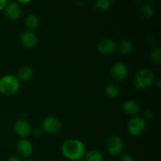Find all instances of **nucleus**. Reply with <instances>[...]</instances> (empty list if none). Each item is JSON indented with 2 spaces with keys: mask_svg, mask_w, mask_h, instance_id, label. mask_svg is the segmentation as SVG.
<instances>
[{
  "mask_svg": "<svg viewBox=\"0 0 161 161\" xmlns=\"http://www.w3.org/2000/svg\"><path fill=\"white\" fill-rule=\"evenodd\" d=\"M61 153L64 158L71 161H80L83 159L86 153L84 143L79 139L70 138L61 145Z\"/></svg>",
  "mask_w": 161,
  "mask_h": 161,
  "instance_id": "nucleus-1",
  "label": "nucleus"
},
{
  "mask_svg": "<svg viewBox=\"0 0 161 161\" xmlns=\"http://www.w3.org/2000/svg\"><path fill=\"white\" fill-rule=\"evenodd\" d=\"M156 81L155 75L149 69H141L135 73L133 79V85L138 90L150 88Z\"/></svg>",
  "mask_w": 161,
  "mask_h": 161,
  "instance_id": "nucleus-2",
  "label": "nucleus"
},
{
  "mask_svg": "<svg viewBox=\"0 0 161 161\" xmlns=\"http://www.w3.org/2000/svg\"><path fill=\"white\" fill-rule=\"evenodd\" d=\"M20 87V82L16 75L7 74L0 78V94L11 96L17 94Z\"/></svg>",
  "mask_w": 161,
  "mask_h": 161,
  "instance_id": "nucleus-3",
  "label": "nucleus"
},
{
  "mask_svg": "<svg viewBox=\"0 0 161 161\" xmlns=\"http://www.w3.org/2000/svg\"><path fill=\"white\" fill-rule=\"evenodd\" d=\"M124 142L118 135H110L105 141V149L110 156L116 157L120 155L124 151Z\"/></svg>",
  "mask_w": 161,
  "mask_h": 161,
  "instance_id": "nucleus-4",
  "label": "nucleus"
},
{
  "mask_svg": "<svg viewBox=\"0 0 161 161\" xmlns=\"http://www.w3.org/2000/svg\"><path fill=\"white\" fill-rule=\"evenodd\" d=\"M146 128V122L141 116H134L127 123V131L132 136L142 135Z\"/></svg>",
  "mask_w": 161,
  "mask_h": 161,
  "instance_id": "nucleus-5",
  "label": "nucleus"
},
{
  "mask_svg": "<svg viewBox=\"0 0 161 161\" xmlns=\"http://www.w3.org/2000/svg\"><path fill=\"white\" fill-rule=\"evenodd\" d=\"M41 127L43 131L50 135H55L61 131L62 128V124L61 120L56 116H47L42 119Z\"/></svg>",
  "mask_w": 161,
  "mask_h": 161,
  "instance_id": "nucleus-6",
  "label": "nucleus"
},
{
  "mask_svg": "<svg viewBox=\"0 0 161 161\" xmlns=\"http://www.w3.org/2000/svg\"><path fill=\"white\" fill-rule=\"evenodd\" d=\"M111 75L116 81H122L128 75V68L123 61H116L111 68Z\"/></svg>",
  "mask_w": 161,
  "mask_h": 161,
  "instance_id": "nucleus-7",
  "label": "nucleus"
},
{
  "mask_svg": "<svg viewBox=\"0 0 161 161\" xmlns=\"http://www.w3.org/2000/svg\"><path fill=\"white\" fill-rule=\"evenodd\" d=\"M17 156L20 158H28L33 153V146L27 138H20L16 144Z\"/></svg>",
  "mask_w": 161,
  "mask_h": 161,
  "instance_id": "nucleus-8",
  "label": "nucleus"
},
{
  "mask_svg": "<svg viewBox=\"0 0 161 161\" xmlns=\"http://www.w3.org/2000/svg\"><path fill=\"white\" fill-rule=\"evenodd\" d=\"M14 130L16 135L21 138H26L31 135V127L29 123L25 119H18L14 125Z\"/></svg>",
  "mask_w": 161,
  "mask_h": 161,
  "instance_id": "nucleus-9",
  "label": "nucleus"
},
{
  "mask_svg": "<svg viewBox=\"0 0 161 161\" xmlns=\"http://www.w3.org/2000/svg\"><path fill=\"white\" fill-rule=\"evenodd\" d=\"M5 16L9 20H17L22 14V9L20 5L17 2H11L7 3L4 9Z\"/></svg>",
  "mask_w": 161,
  "mask_h": 161,
  "instance_id": "nucleus-10",
  "label": "nucleus"
},
{
  "mask_svg": "<svg viewBox=\"0 0 161 161\" xmlns=\"http://www.w3.org/2000/svg\"><path fill=\"white\" fill-rule=\"evenodd\" d=\"M116 49V42L110 38H104L101 39L97 44V50L104 55L112 54Z\"/></svg>",
  "mask_w": 161,
  "mask_h": 161,
  "instance_id": "nucleus-11",
  "label": "nucleus"
},
{
  "mask_svg": "<svg viewBox=\"0 0 161 161\" xmlns=\"http://www.w3.org/2000/svg\"><path fill=\"white\" fill-rule=\"evenodd\" d=\"M21 45L26 49H31L37 43V36L32 30H26L23 31L20 36Z\"/></svg>",
  "mask_w": 161,
  "mask_h": 161,
  "instance_id": "nucleus-12",
  "label": "nucleus"
},
{
  "mask_svg": "<svg viewBox=\"0 0 161 161\" xmlns=\"http://www.w3.org/2000/svg\"><path fill=\"white\" fill-rule=\"evenodd\" d=\"M122 109L127 114L130 116H135L140 112V105L135 100H127L124 102L122 105Z\"/></svg>",
  "mask_w": 161,
  "mask_h": 161,
  "instance_id": "nucleus-13",
  "label": "nucleus"
},
{
  "mask_svg": "<svg viewBox=\"0 0 161 161\" xmlns=\"http://www.w3.org/2000/svg\"><path fill=\"white\" fill-rule=\"evenodd\" d=\"M33 74H34V72H33L32 69L30 66H23L17 72V77L20 82L26 83L32 78Z\"/></svg>",
  "mask_w": 161,
  "mask_h": 161,
  "instance_id": "nucleus-14",
  "label": "nucleus"
},
{
  "mask_svg": "<svg viewBox=\"0 0 161 161\" xmlns=\"http://www.w3.org/2000/svg\"><path fill=\"white\" fill-rule=\"evenodd\" d=\"M139 12L142 17L146 20L153 18V16L155 15V9L152 5L149 4V3H145V4L142 5Z\"/></svg>",
  "mask_w": 161,
  "mask_h": 161,
  "instance_id": "nucleus-15",
  "label": "nucleus"
},
{
  "mask_svg": "<svg viewBox=\"0 0 161 161\" xmlns=\"http://www.w3.org/2000/svg\"><path fill=\"white\" fill-rule=\"evenodd\" d=\"M105 92L108 97L113 98V97H117L119 94L120 87L116 83H110L105 86Z\"/></svg>",
  "mask_w": 161,
  "mask_h": 161,
  "instance_id": "nucleus-16",
  "label": "nucleus"
},
{
  "mask_svg": "<svg viewBox=\"0 0 161 161\" xmlns=\"http://www.w3.org/2000/svg\"><path fill=\"white\" fill-rule=\"evenodd\" d=\"M83 159L84 161H104V156L100 151L94 149L86 152Z\"/></svg>",
  "mask_w": 161,
  "mask_h": 161,
  "instance_id": "nucleus-17",
  "label": "nucleus"
},
{
  "mask_svg": "<svg viewBox=\"0 0 161 161\" xmlns=\"http://www.w3.org/2000/svg\"><path fill=\"white\" fill-rule=\"evenodd\" d=\"M118 50L121 54L127 55L130 54L133 50V44L129 40H123L118 44Z\"/></svg>",
  "mask_w": 161,
  "mask_h": 161,
  "instance_id": "nucleus-18",
  "label": "nucleus"
},
{
  "mask_svg": "<svg viewBox=\"0 0 161 161\" xmlns=\"http://www.w3.org/2000/svg\"><path fill=\"white\" fill-rule=\"evenodd\" d=\"M25 24L28 30L35 29L39 25V18L36 14H29L25 18Z\"/></svg>",
  "mask_w": 161,
  "mask_h": 161,
  "instance_id": "nucleus-19",
  "label": "nucleus"
},
{
  "mask_svg": "<svg viewBox=\"0 0 161 161\" xmlns=\"http://www.w3.org/2000/svg\"><path fill=\"white\" fill-rule=\"evenodd\" d=\"M111 6L110 0H96L94 2V7L97 12L103 13L108 10Z\"/></svg>",
  "mask_w": 161,
  "mask_h": 161,
  "instance_id": "nucleus-20",
  "label": "nucleus"
},
{
  "mask_svg": "<svg viewBox=\"0 0 161 161\" xmlns=\"http://www.w3.org/2000/svg\"><path fill=\"white\" fill-rule=\"evenodd\" d=\"M150 61L153 64L156 65H160L161 64V50L160 47H155L153 50H152L150 53V57H149Z\"/></svg>",
  "mask_w": 161,
  "mask_h": 161,
  "instance_id": "nucleus-21",
  "label": "nucleus"
},
{
  "mask_svg": "<svg viewBox=\"0 0 161 161\" xmlns=\"http://www.w3.org/2000/svg\"><path fill=\"white\" fill-rule=\"evenodd\" d=\"M119 161H135L133 156L130 153H121Z\"/></svg>",
  "mask_w": 161,
  "mask_h": 161,
  "instance_id": "nucleus-22",
  "label": "nucleus"
},
{
  "mask_svg": "<svg viewBox=\"0 0 161 161\" xmlns=\"http://www.w3.org/2000/svg\"><path fill=\"white\" fill-rule=\"evenodd\" d=\"M154 115H153V113L152 110L150 109H146V111L144 112V113H143V119H145V120H151V119L153 118Z\"/></svg>",
  "mask_w": 161,
  "mask_h": 161,
  "instance_id": "nucleus-23",
  "label": "nucleus"
},
{
  "mask_svg": "<svg viewBox=\"0 0 161 161\" xmlns=\"http://www.w3.org/2000/svg\"><path fill=\"white\" fill-rule=\"evenodd\" d=\"M6 161H22V159L18 156H11Z\"/></svg>",
  "mask_w": 161,
  "mask_h": 161,
  "instance_id": "nucleus-24",
  "label": "nucleus"
},
{
  "mask_svg": "<svg viewBox=\"0 0 161 161\" xmlns=\"http://www.w3.org/2000/svg\"><path fill=\"white\" fill-rule=\"evenodd\" d=\"M7 3H8L7 0H0V11L4 10V9L6 8Z\"/></svg>",
  "mask_w": 161,
  "mask_h": 161,
  "instance_id": "nucleus-25",
  "label": "nucleus"
},
{
  "mask_svg": "<svg viewBox=\"0 0 161 161\" xmlns=\"http://www.w3.org/2000/svg\"><path fill=\"white\" fill-rule=\"evenodd\" d=\"M75 3L77 6H80V7H82V6H84L85 0H75Z\"/></svg>",
  "mask_w": 161,
  "mask_h": 161,
  "instance_id": "nucleus-26",
  "label": "nucleus"
},
{
  "mask_svg": "<svg viewBox=\"0 0 161 161\" xmlns=\"http://www.w3.org/2000/svg\"><path fill=\"white\" fill-rule=\"evenodd\" d=\"M19 4H28L31 0H17Z\"/></svg>",
  "mask_w": 161,
  "mask_h": 161,
  "instance_id": "nucleus-27",
  "label": "nucleus"
},
{
  "mask_svg": "<svg viewBox=\"0 0 161 161\" xmlns=\"http://www.w3.org/2000/svg\"><path fill=\"white\" fill-rule=\"evenodd\" d=\"M26 161H36L35 160H31V159H29V160H26Z\"/></svg>",
  "mask_w": 161,
  "mask_h": 161,
  "instance_id": "nucleus-28",
  "label": "nucleus"
},
{
  "mask_svg": "<svg viewBox=\"0 0 161 161\" xmlns=\"http://www.w3.org/2000/svg\"><path fill=\"white\" fill-rule=\"evenodd\" d=\"M150 1H154V0H150Z\"/></svg>",
  "mask_w": 161,
  "mask_h": 161,
  "instance_id": "nucleus-29",
  "label": "nucleus"
}]
</instances>
